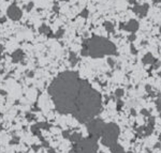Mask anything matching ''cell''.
Listing matches in <instances>:
<instances>
[{"mask_svg": "<svg viewBox=\"0 0 161 153\" xmlns=\"http://www.w3.org/2000/svg\"><path fill=\"white\" fill-rule=\"evenodd\" d=\"M123 93H124V91L121 90V89H118V90H116L115 95L117 96V98H121V96H123Z\"/></svg>", "mask_w": 161, "mask_h": 153, "instance_id": "16", "label": "cell"}, {"mask_svg": "<svg viewBox=\"0 0 161 153\" xmlns=\"http://www.w3.org/2000/svg\"><path fill=\"white\" fill-rule=\"evenodd\" d=\"M103 26H104V28H105L106 31L110 32V33H113L114 30H115V26H114L111 22H105L103 24Z\"/></svg>", "mask_w": 161, "mask_h": 153, "instance_id": "12", "label": "cell"}, {"mask_svg": "<svg viewBox=\"0 0 161 153\" xmlns=\"http://www.w3.org/2000/svg\"><path fill=\"white\" fill-rule=\"evenodd\" d=\"M60 1H69V0H60Z\"/></svg>", "mask_w": 161, "mask_h": 153, "instance_id": "24", "label": "cell"}, {"mask_svg": "<svg viewBox=\"0 0 161 153\" xmlns=\"http://www.w3.org/2000/svg\"><path fill=\"white\" fill-rule=\"evenodd\" d=\"M69 60H70V63H71V65H72V67H74V65L77 63V60H79V58L76 57V55H75L74 53H70Z\"/></svg>", "mask_w": 161, "mask_h": 153, "instance_id": "13", "label": "cell"}, {"mask_svg": "<svg viewBox=\"0 0 161 153\" xmlns=\"http://www.w3.org/2000/svg\"><path fill=\"white\" fill-rule=\"evenodd\" d=\"M11 57H12L13 62H19L21 60L24 59L25 54H24V52H23L22 49H16L14 53L12 54V56H11Z\"/></svg>", "mask_w": 161, "mask_h": 153, "instance_id": "10", "label": "cell"}, {"mask_svg": "<svg viewBox=\"0 0 161 153\" xmlns=\"http://www.w3.org/2000/svg\"><path fill=\"white\" fill-rule=\"evenodd\" d=\"M32 7H34V3H32V2H30V3H29V5L26 7V10H27V11H30Z\"/></svg>", "mask_w": 161, "mask_h": 153, "instance_id": "17", "label": "cell"}, {"mask_svg": "<svg viewBox=\"0 0 161 153\" xmlns=\"http://www.w3.org/2000/svg\"><path fill=\"white\" fill-rule=\"evenodd\" d=\"M70 138H71V140L73 141V142H79V141L82 140V138H81V135L77 134V133H74V134H72L71 136H70Z\"/></svg>", "mask_w": 161, "mask_h": 153, "instance_id": "15", "label": "cell"}, {"mask_svg": "<svg viewBox=\"0 0 161 153\" xmlns=\"http://www.w3.org/2000/svg\"><path fill=\"white\" fill-rule=\"evenodd\" d=\"M63 30H61V31H59V32L56 33V36H57V38H60V36H63Z\"/></svg>", "mask_w": 161, "mask_h": 153, "instance_id": "19", "label": "cell"}, {"mask_svg": "<svg viewBox=\"0 0 161 153\" xmlns=\"http://www.w3.org/2000/svg\"><path fill=\"white\" fill-rule=\"evenodd\" d=\"M81 15H82V16H84V17H87V15H88V10H84Z\"/></svg>", "mask_w": 161, "mask_h": 153, "instance_id": "18", "label": "cell"}, {"mask_svg": "<svg viewBox=\"0 0 161 153\" xmlns=\"http://www.w3.org/2000/svg\"><path fill=\"white\" fill-rule=\"evenodd\" d=\"M118 135H119V127L115 123H108L104 125V129L102 131V142L105 146L112 148L117 144Z\"/></svg>", "mask_w": 161, "mask_h": 153, "instance_id": "4", "label": "cell"}, {"mask_svg": "<svg viewBox=\"0 0 161 153\" xmlns=\"http://www.w3.org/2000/svg\"><path fill=\"white\" fill-rule=\"evenodd\" d=\"M131 50H132V54L137 53V49H134V45L133 44H131Z\"/></svg>", "mask_w": 161, "mask_h": 153, "instance_id": "20", "label": "cell"}, {"mask_svg": "<svg viewBox=\"0 0 161 153\" xmlns=\"http://www.w3.org/2000/svg\"><path fill=\"white\" fill-rule=\"evenodd\" d=\"M7 15L10 19H12V20H19V19L22 18L23 16V12L22 10L19 9L15 3L11 5L7 10Z\"/></svg>", "mask_w": 161, "mask_h": 153, "instance_id": "7", "label": "cell"}, {"mask_svg": "<svg viewBox=\"0 0 161 153\" xmlns=\"http://www.w3.org/2000/svg\"><path fill=\"white\" fill-rule=\"evenodd\" d=\"M98 149L96 137H90L77 142L76 153H96Z\"/></svg>", "mask_w": 161, "mask_h": 153, "instance_id": "5", "label": "cell"}, {"mask_svg": "<svg viewBox=\"0 0 161 153\" xmlns=\"http://www.w3.org/2000/svg\"><path fill=\"white\" fill-rule=\"evenodd\" d=\"M139 27H140V24L137 20H135V19H130L128 23L121 24V27H120V28L124 29V30H126V31H128V32L134 33V32H137V30H139Z\"/></svg>", "mask_w": 161, "mask_h": 153, "instance_id": "8", "label": "cell"}, {"mask_svg": "<svg viewBox=\"0 0 161 153\" xmlns=\"http://www.w3.org/2000/svg\"><path fill=\"white\" fill-rule=\"evenodd\" d=\"M156 62V59L153 57L152 54H146V55L143 57V63L144 64H153V63Z\"/></svg>", "mask_w": 161, "mask_h": 153, "instance_id": "11", "label": "cell"}, {"mask_svg": "<svg viewBox=\"0 0 161 153\" xmlns=\"http://www.w3.org/2000/svg\"><path fill=\"white\" fill-rule=\"evenodd\" d=\"M87 123H88V124H87L88 131H89V133L92 134V137L98 138V137L101 136L102 131H103L104 125H105V123H104L103 121H101L100 119H95L94 118V119L88 121Z\"/></svg>", "mask_w": 161, "mask_h": 153, "instance_id": "6", "label": "cell"}, {"mask_svg": "<svg viewBox=\"0 0 161 153\" xmlns=\"http://www.w3.org/2000/svg\"><path fill=\"white\" fill-rule=\"evenodd\" d=\"M101 103V95L98 91L92 89L87 80L82 79L73 116L81 122L90 121L100 113Z\"/></svg>", "mask_w": 161, "mask_h": 153, "instance_id": "2", "label": "cell"}, {"mask_svg": "<svg viewBox=\"0 0 161 153\" xmlns=\"http://www.w3.org/2000/svg\"><path fill=\"white\" fill-rule=\"evenodd\" d=\"M154 1H155V2H156V3H158L159 1H160V0H154Z\"/></svg>", "mask_w": 161, "mask_h": 153, "instance_id": "23", "label": "cell"}, {"mask_svg": "<svg viewBox=\"0 0 161 153\" xmlns=\"http://www.w3.org/2000/svg\"><path fill=\"white\" fill-rule=\"evenodd\" d=\"M149 11V5L147 3H143V5H134L133 7V12L137 15L139 17L143 18L147 15Z\"/></svg>", "mask_w": 161, "mask_h": 153, "instance_id": "9", "label": "cell"}, {"mask_svg": "<svg viewBox=\"0 0 161 153\" xmlns=\"http://www.w3.org/2000/svg\"><path fill=\"white\" fill-rule=\"evenodd\" d=\"M39 31L41 32L42 34H46V36H48V34L51 33V29L48 28L46 25H42V26L40 27V29H39Z\"/></svg>", "mask_w": 161, "mask_h": 153, "instance_id": "14", "label": "cell"}, {"mask_svg": "<svg viewBox=\"0 0 161 153\" xmlns=\"http://www.w3.org/2000/svg\"><path fill=\"white\" fill-rule=\"evenodd\" d=\"M3 50H5V47H3V45H2V44L0 43V54L2 53Z\"/></svg>", "mask_w": 161, "mask_h": 153, "instance_id": "22", "label": "cell"}, {"mask_svg": "<svg viewBox=\"0 0 161 153\" xmlns=\"http://www.w3.org/2000/svg\"><path fill=\"white\" fill-rule=\"evenodd\" d=\"M82 55L89 56L92 58H101L104 56L116 55V46L108 39L94 36L92 38L88 39L84 42Z\"/></svg>", "mask_w": 161, "mask_h": 153, "instance_id": "3", "label": "cell"}, {"mask_svg": "<svg viewBox=\"0 0 161 153\" xmlns=\"http://www.w3.org/2000/svg\"><path fill=\"white\" fill-rule=\"evenodd\" d=\"M129 40L131 41V42H132V41H134L135 40V34H132L131 36H129Z\"/></svg>", "mask_w": 161, "mask_h": 153, "instance_id": "21", "label": "cell"}, {"mask_svg": "<svg viewBox=\"0 0 161 153\" xmlns=\"http://www.w3.org/2000/svg\"><path fill=\"white\" fill-rule=\"evenodd\" d=\"M81 83L82 79L79 74L72 71L60 73L54 79L48 88V93L51 94L58 111L63 114L74 113Z\"/></svg>", "mask_w": 161, "mask_h": 153, "instance_id": "1", "label": "cell"}]
</instances>
